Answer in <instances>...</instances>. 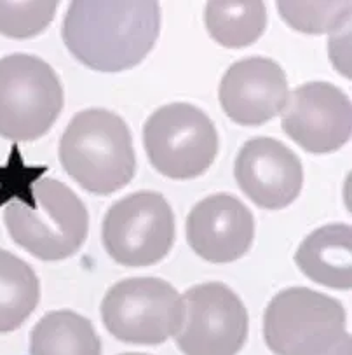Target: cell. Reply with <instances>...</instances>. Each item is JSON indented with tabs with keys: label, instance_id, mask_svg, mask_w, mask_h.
I'll list each match as a JSON object with an SVG mask.
<instances>
[{
	"label": "cell",
	"instance_id": "21",
	"mask_svg": "<svg viewBox=\"0 0 352 355\" xmlns=\"http://www.w3.org/2000/svg\"><path fill=\"white\" fill-rule=\"evenodd\" d=\"M122 355H149V354H122Z\"/></svg>",
	"mask_w": 352,
	"mask_h": 355
},
{
	"label": "cell",
	"instance_id": "9",
	"mask_svg": "<svg viewBox=\"0 0 352 355\" xmlns=\"http://www.w3.org/2000/svg\"><path fill=\"white\" fill-rule=\"evenodd\" d=\"M183 317L174 340L185 355H236L244 347L250 319L232 289L210 282L182 296Z\"/></svg>",
	"mask_w": 352,
	"mask_h": 355
},
{
	"label": "cell",
	"instance_id": "1",
	"mask_svg": "<svg viewBox=\"0 0 352 355\" xmlns=\"http://www.w3.org/2000/svg\"><path fill=\"white\" fill-rule=\"evenodd\" d=\"M160 32V6L154 0H75L63 19L68 51L98 72L138 65Z\"/></svg>",
	"mask_w": 352,
	"mask_h": 355
},
{
	"label": "cell",
	"instance_id": "6",
	"mask_svg": "<svg viewBox=\"0 0 352 355\" xmlns=\"http://www.w3.org/2000/svg\"><path fill=\"white\" fill-rule=\"evenodd\" d=\"M143 144L154 168L176 180L203 175L218 154L213 121L190 103H169L157 109L145 123Z\"/></svg>",
	"mask_w": 352,
	"mask_h": 355
},
{
	"label": "cell",
	"instance_id": "16",
	"mask_svg": "<svg viewBox=\"0 0 352 355\" xmlns=\"http://www.w3.org/2000/svg\"><path fill=\"white\" fill-rule=\"evenodd\" d=\"M204 21L210 35L223 48H246L267 26V9L260 0H211Z\"/></svg>",
	"mask_w": 352,
	"mask_h": 355
},
{
	"label": "cell",
	"instance_id": "7",
	"mask_svg": "<svg viewBox=\"0 0 352 355\" xmlns=\"http://www.w3.org/2000/svg\"><path fill=\"white\" fill-rule=\"evenodd\" d=\"M182 296L160 279H127L102 301L106 331L124 343L160 345L182 324Z\"/></svg>",
	"mask_w": 352,
	"mask_h": 355
},
{
	"label": "cell",
	"instance_id": "2",
	"mask_svg": "<svg viewBox=\"0 0 352 355\" xmlns=\"http://www.w3.org/2000/svg\"><path fill=\"white\" fill-rule=\"evenodd\" d=\"M59 162L73 180L93 194H112L136 172L133 139L126 121L105 109L77 114L59 142Z\"/></svg>",
	"mask_w": 352,
	"mask_h": 355
},
{
	"label": "cell",
	"instance_id": "15",
	"mask_svg": "<svg viewBox=\"0 0 352 355\" xmlns=\"http://www.w3.org/2000/svg\"><path fill=\"white\" fill-rule=\"evenodd\" d=\"M32 355H102V343L86 317L70 310L44 315L30 334Z\"/></svg>",
	"mask_w": 352,
	"mask_h": 355
},
{
	"label": "cell",
	"instance_id": "4",
	"mask_svg": "<svg viewBox=\"0 0 352 355\" xmlns=\"http://www.w3.org/2000/svg\"><path fill=\"white\" fill-rule=\"evenodd\" d=\"M63 109V88L49 63L32 55L0 58V137L33 142Z\"/></svg>",
	"mask_w": 352,
	"mask_h": 355
},
{
	"label": "cell",
	"instance_id": "17",
	"mask_svg": "<svg viewBox=\"0 0 352 355\" xmlns=\"http://www.w3.org/2000/svg\"><path fill=\"white\" fill-rule=\"evenodd\" d=\"M40 284L35 271L0 249V333L16 331L37 308Z\"/></svg>",
	"mask_w": 352,
	"mask_h": 355
},
{
	"label": "cell",
	"instance_id": "11",
	"mask_svg": "<svg viewBox=\"0 0 352 355\" xmlns=\"http://www.w3.org/2000/svg\"><path fill=\"white\" fill-rule=\"evenodd\" d=\"M234 175L248 198L266 210L291 205L304 186L297 154L269 137H257L241 147Z\"/></svg>",
	"mask_w": 352,
	"mask_h": 355
},
{
	"label": "cell",
	"instance_id": "20",
	"mask_svg": "<svg viewBox=\"0 0 352 355\" xmlns=\"http://www.w3.org/2000/svg\"><path fill=\"white\" fill-rule=\"evenodd\" d=\"M319 355H351V334L347 333L335 347H331L330 350L323 352Z\"/></svg>",
	"mask_w": 352,
	"mask_h": 355
},
{
	"label": "cell",
	"instance_id": "13",
	"mask_svg": "<svg viewBox=\"0 0 352 355\" xmlns=\"http://www.w3.org/2000/svg\"><path fill=\"white\" fill-rule=\"evenodd\" d=\"M286 73L270 58L236 62L220 85V103L234 123L260 126L281 114L288 100Z\"/></svg>",
	"mask_w": 352,
	"mask_h": 355
},
{
	"label": "cell",
	"instance_id": "10",
	"mask_svg": "<svg viewBox=\"0 0 352 355\" xmlns=\"http://www.w3.org/2000/svg\"><path fill=\"white\" fill-rule=\"evenodd\" d=\"M281 126L307 153H333L351 140V100L333 85L307 83L288 95Z\"/></svg>",
	"mask_w": 352,
	"mask_h": 355
},
{
	"label": "cell",
	"instance_id": "18",
	"mask_svg": "<svg viewBox=\"0 0 352 355\" xmlns=\"http://www.w3.org/2000/svg\"><path fill=\"white\" fill-rule=\"evenodd\" d=\"M281 16L290 26L305 33H333L351 19V2H279Z\"/></svg>",
	"mask_w": 352,
	"mask_h": 355
},
{
	"label": "cell",
	"instance_id": "8",
	"mask_svg": "<svg viewBox=\"0 0 352 355\" xmlns=\"http://www.w3.org/2000/svg\"><path fill=\"white\" fill-rule=\"evenodd\" d=\"M103 247L115 263L150 266L167 256L174 242V216L163 194L138 191L113 203L103 219Z\"/></svg>",
	"mask_w": 352,
	"mask_h": 355
},
{
	"label": "cell",
	"instance_id": "19",
	"mask_svg": "<svg viewBox=\"0 0 352 355\" xmlns=\"http://www.w3.org/2000/svg\"><path fill=\"white\" fill-rule=\"evenodd\" d=\"M58 2H0V33L26 39L42 32L55 18Z\"/></svg>",
	"mask_w": 352,
	"mask_h": 355
},
{
	"label": "cell",
	"instance_id": "14",
	"mask_svg": "<svg viewBox=\"0 0 352 355\" xmlns=\"http://www.w3.org/2000/svg\"><path fill=\"white\" fill-rule=\"evenodd\" d=\"M352 230L349 224H330L311 233L298 247L295 263L307 279L324 287L347 291L352 286Z\"/></svg>",
	"mask_w": 352,
	"mask_h": 355
},
{
	"label": "cell",
	"instance_id": "3",
	"mask_svg": "<svg viewBox=\"0 0 352 355\" xmlns=\"http://www.w3.org/2000/svg\"><path fill=\"white\" fill-rule=\"evenodd\" d=\"M26 198H16L4 210L11 239L42 261H62L82 247L89 216L68 186L46 177L28 187Z\"/></svg>",
	"mask_w": 352,
	"mask_h": 355
},
{
	"label": "cell",
	"instance_id": "5",
	"mask_svg": "<svg viewBox=\"0 0 352 355\" xmlns=\"http://www.w3.org/2000/svg\"><path fill=\"white\" fill-rule=\"evenodd\" d=\"M347 334L340 301L307 287H290L263 317L266 343L276 355H319Z\"/></svg>",
	"mask_w": 352,
	"mask_h": 355
},
{
	"label": "cell",
	"instance_id": "12",
	"mask_svg": "<svg viewBox=\"0 0 352 355\" xmlns=\"http://www.w3.org/2000/svg\"><path fill=\"white\" fill-rule=\"evenodd\" d=\"M253 239V216L230 194L207 196L187 217V242L197 256L210 263L225 264L241 259Z\"/></svg>",
	"mask_w": 352,
	"mask_h": 355
}]
</instances>
